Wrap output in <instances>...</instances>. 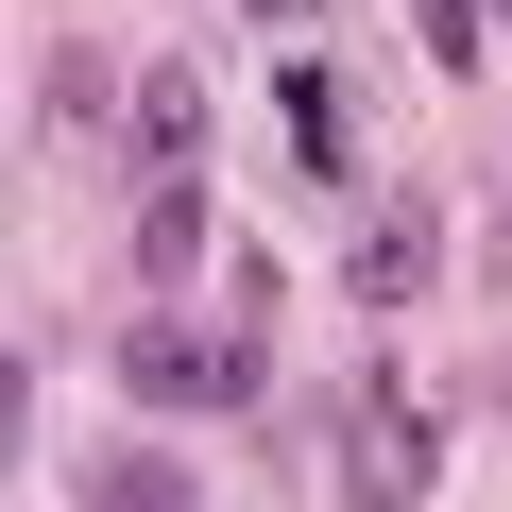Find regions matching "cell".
<instances>
[{"label": "cell", "mask_w": 512, "mask_h": 512, "mask_svg": "<svg viewBox=\"0 0 512 512\" xmlns=\"http://www.w3.org/2000/svg\"><path fill=\"white\" fill-rule=\"evenodd\" d=\"M427 461H444L427 393H393V376H376V393L342 410V512H410V495H427Z\"/></svg>", "instance_id": "1"}, {"label": "cell", "mask_w": 512, "mask_h": 512, "mask_svg": "<svg viewBox=\"0 0 512 512\" xmlns=\"http://www.w3.org/2000/svg\"><path fill=\"white\" fill-rule=\"evenodd\" d=\"M120 393H137V410H239V393H256V325H222V342L137 325V342H120Z\"/></svg>", "instance_id": "2"}, {"label": "cell", "mask_w": 512, "mask_h": 512, "mask_svg": "<svg viewBox=\"0 0 512 512\" xmlns=\"http://www.w3.org/2000/svg\"><path fill=\"white\" fill-rule=\"evenodd\" d=\"M274 120H291V171H308V188H342V171H359V86H342V69H308V52H291V69H274Z\"/></svg>", "instance_id": "3"}, {"label": "cell", "mask_w": 512, "mask_h": 512, "mask_svg": "<svg viewBox=\"0 0 512 512\" xmlns=\"http://www.w3.org/2000/svg\"><path fill=\"white\" fill-rule=\"evenodd\" d=\"M427 256H444V222H427V205H376L359 256H342V291H359V308H410V291H427Z\"/></svg>", "instance_id": "4"}, {"label": "cell", "mask_w": 512, "mask_h": 512, "mask_svg": "<svg viewBox=\"0 0 512 512\" xmlns=\"http://www.w3.org/2000/svg\"><path fill=\"white\" fill-rule=\"evenodd\" d=\"M188 256H205V171H154V188H137V274L171 291Z\"/></svg>", "instance_id": "5"}, {"label": "cell", "mask_w": 512, "mask_h": 512, "mask_svg": "<svg viewBox=\"0 0 512 512\" xmlns=\"http://www.w3.org/2000/svg\"><path fill=\"white\" fill-rule=\"evenodd\" d=\"M188 154H205V86L154 69V86H137V171H188Z\"/></svg>", "instance_id": "6"}, {"label": "cell", "mask_w": 512, "mask_h": 512, "mask_svg": "<svg viewBox=\"0 0 512 512\" xmlns=\"http://www.w3.org/2000/svg\"><path fill=\"white\" fill-rule=\"evenodd\" d=\"M495 35H512V0H427V52H444V69H478Z\"/></svg>", "instance_id": "7"}, {"label": "cell", "mask_w": 512, "mask_h": 512, "mask_svg": "<svg viewBox=\"0 0 512 512\" xmlns=\"http://www.w3.org/2000/svg\"><path fill=\"white\" fill-rule=\"evenodd\" d=\"M103 512H188V495H171V461H103Z\"/></svg>", "instance_id": "8"}]
</instances>
